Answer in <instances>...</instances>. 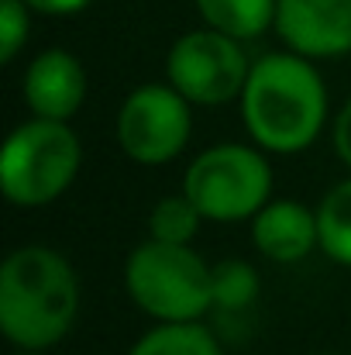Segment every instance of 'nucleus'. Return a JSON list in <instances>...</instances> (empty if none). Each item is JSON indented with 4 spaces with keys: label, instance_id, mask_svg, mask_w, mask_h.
<instances>
[{
    "label": "nucleus",
    "instance_id": "20",
    "mask_svg": "<svg viewBox=\"0 0 351 355\" xmlns=\"http://www.w3.org/2000/svg\"><path fill=\"white\" fill-rule=\"evenodd\" d=\"M321 355H338V352H321Z\"/></svg>",
    "mask_w": 351,
    "mask_h": 355
},
{
    "label": "nucleus",
    "instance_id": "11",
    "mask_svg": "<svg viewBox=\"0 0 351 355\" xmlns=\"http://www.w3.org/2000/svg\"><path fill=\"white\" fill-rule=\"evenodd\" d=\"M204 24L224 31L237 42H251L276 28V3L279 0H193Z\"/></svg>",
    "mask_w": 351,
    "mask_h": 355
},
{
    "label": "nucleus",
    "instance_id": "9",
    "mask_svg": "<svg viewBox=\"0 0 351 355\" xmlns=\"http://www.w3.org/2000/svg\"><path fill=\"white\" fill-rule=\"evenodd\" d=\"M87 66L69 49H45L38 52L21 80L24 104L31 118L73 121L87 101Z\"/></svg>",
    "mask_w": 351,
    "mask_h": 355
},
{
    "label": "nucleus",
    "instance_id": "19",
    "mask_svg": "<svg viewBox=\"0 0 351 355\" xmlns=\"http://www.w3.org/2000/svg\"><path fill=\"white\" fill-rule=\"evenodd\" d=\"M10 355H45V352H24V349H14Z\"/></svg>",
    "mask_w": 351,
    "mask_h": 355
},
{
    "label": "nucleus",
    "instance_id": "12",
    "mask_svg": "<svg viewBox=\"0 0 351 355\" xmlns=\"http://www.w3.org/2000/svg\"><path fill=\"white\" fill-rule=\"evenodd\" d=\"M127 355H224L221 338L214 328L200 324V321H186V324H155L148 328Z\"/></svg>",
    "mask_w": 351,
    "mask_h": 355
},
{
    "label": "nucleus",
    "instance_id": "8",
    "mask_svg": "<svg viewBox=\"0 0 351 355\" xmlns=\"http://www.w3.org/2000/svg\"><path fill=\"white\" fill-rule=\"evenodd\" d=\"M279 42L307 59H341L351 52V0H279Z\"/></svg>",
    "mask_w": 351,
    "mask_h": 355
},
{
    "label": "nucleus",
    "instance_id": "7",
    "mask_svg": "<svg viewBox=\"0 0 351 355\" xmlns=\"http://www.w3.org/2000/svg\"><path fill=\"white\" fill-rule=\"evenodd\" d=\"M117 145L145 169L179 159L193 138V104L172 83H141L117 107Z\"/></svg>",
    "mask_w": 351,
    "mask_h": 355
},
{
    "label": "nucleus",
    "instance_id": "17",
    "mask_svg": "<svg viewBox=\"0 0 351 355\" xmlns=\"http://www.w3.org/2000/svg\"><path fill=\"white\" fill-rule=\"evenodd\" d=\"M331 138H334V152H338V159L351 169V97L341 104V111L334 114Z\"/></svg>",
    "mask_w": 351,
    "mask_h": 355
},
{
    "label": "nucleus",
    "instance_id": "1",
    "mask_svg": "<svg viewBox=\"0 0 351 355\" xmlns=\"http://www.w3.org/2000/svg\"><path fill=\"white\" fill-rule=\"evenodd\" d=\"M237 111L251 145L269 155H296L307 152L327 128V83L314 59L289 49L269 52L251 62Z\"/></svg>",
    "mask_w": 351,
    "mask_h": 355
},
{
    "label": "nucleus",
    "instance_id": "16",
    "mask_svg": "<svg viewBox=\"0 0 351 355\" xmlns=\"http://www.w3.org/2000/svg\"><path fill=\"white\" fill-rule=\"evenodd\" d=\"M31 14L35 10L24 0H0V62L3 66H10L21 55L31 35Z\"/></svg>",
    "mask_w": 351,
    "mask_h": 355
},
{
    "label": "nucleus",
    "instance_id": "15",
    "mask_svg": "<svg viewBox=\"0 0 351 355\" xmlns=\"http://www.w3.org/2000/svg\"><path fill=\"white\" fill-rule=\"evenodd\" d=\"M200 225H204V214L197 211V204L183 190L155 200V207L148 211V238H155V241L193 245Z\"/></svg>",
    "mask_w": 351,
    "mask_h": 355
},
{
    "label": "nucleus",
    "instance_id": "18",
    "mask_svg": "<svg viewBox=\"0 0 351 355\" xmlns=\"http://www.w3.org/2000/svg\"><path fill=\"white\" fill-rule=\"evenodd\" d=\"M35 14H48V17H69V14H80L87 10L93 0H24Z\"/></svg>",
    "mask_w": 351,
    "mask_h": 355
},
{
    "label": "nucleus",
    "instance_id": "2",
    "mask_svg": "<svg viewBox=\"0 0 351 355\" xmlns=\"http://www.w3.org/2000/svg\"><path fill=\"white\" fill-rule=\"evenodd\" d=\"M83 304L73 262L48 245H21L0 266V335L24 352L55 349Z\"/></svg>",
    "mask_w": 351,
    "mask_h": 355
},
{
    "label": "nucleus",
    "instance_id": "6",
    "mask_svg": "<svg viewBox=\"0 0 351 355\" xmlns=\"http://www.w3.org/2000/svg\"><path fill=\"white\" fill-rule=\"evenodd\" d=\"M251 62L244 42L214 28L179 35L165 55V83H172L193 107H224L241 97Z\"/></svg>",
    "mask_w": 351,
    "mask_h": 355
},
{
    "label": "nucleus",
    "instance_id": "13",
    "mask_svg": "<svg viewBox=\"0 0 351 355\" xmlns=\"http://www.w3.org/2000/svg\"><path fill=\"white\" fill-rule=\"evenodd\" d=\"M317 225H321V252L351 269V176L334 183L321 204H317Z\"/></svg>",
    "mask_w": 351,
    "mask_h": 355
},
{
    "label": "nucleus",
    "instance_id": "4",
    "mask_svg": "<svg viewBox=\"0 0 351 355\" xmlns=\"http://www.w3.org/2000/svg\"><path fill=\"white\" fill-rule=\"evenodd\" d=\"M83 169V141L69 121H21L0 152V193L14 207L55 204Z\"/></svg>",
    "mask_w": 351,
    "mask_h": 355
},
{
    "label": "nucleus",
    "instance_id": "5",
    "mask_svg": "<svg viewBox=\"0 0 351 355\" xmlns=\"http://www.w3.org/2000/svg\"><path fill=\"white\" fill-rule=\"evenodd\" d=\"M272 183L269 152L244 141H221L197 152L183 173V193L214 225L251 221L272 200Z\"/></svg>",
    "mask_w": 351,
    "mask_h": 355
},
{
    "label": "nucleus",
    "instance_id": "14",
    "mask_svg": "<svg viewBox=\"0 0 351 355\" xmlns=\"http://www.w3.org/2000/svg\"><path fill=\"white\" fill-rule=\"evenodd\" d=\"M262 293V279L251 262L244 259H221L214 262V311L217 318H237L255 307Z\"/></svg>",
    "mask_w": 351,
    "mask_h": 355
},
{
    "label": "nucleus",
    "instance_id": "3",
    "mask_svg": "<svg viewBox=\"0 0 351 355\" xmlns=\"http://www.w3.org/2000/svg\"><path fill=\"white\" fill-rule=\"evenodd\" d=\"M124 293L155 324L204 321L214 311V266L193 245L148 238L124 259Z\"/></svg>",
    "mask_w": 351,
    "mask_h": 355
},
{
    "label": "nucleus",
    "instance_id": "10",
    "mask_svg": "<svg viewBox=\"0 0 351 355\" xmlns=\"http://www.w3.org/2000/svg\"><path fill=\"white\" fill-rule=\"evenodd\" d=\"M248 225H251V241L258 255L276 266H296L321 248L317 207H307L289 197L269 200Z\"/></svg>",
    "mask_w": 351,
    "mask_h": 355
}]
</instances>
